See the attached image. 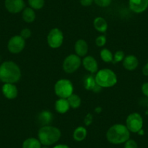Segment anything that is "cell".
<instances>
[{
	"instance_id": "cell-1",
	"label": "cell",
	"mask_w": 148,
	"mask_h": 148,
	"mask_svg": "<svg viewBox=\"0 0 148 148\" xmlns=\"http://www.w3.org/2000/svg\"><path fill=\"white\" fill-rule=\"evenodd\" d=\"M19 66L12 61H6L0 65V79L5 84H15L21 79Z\"/></svg>"
},
{
	"instance_id": "cell-2",
	"label": "cell",
	"mask_w": 148,
	"mask_h": 148,
	"mask_svg": "<svg viewBox=\"0 0 148 148\" xmlns=\"http://www.w3.org/2000/svg\"><path fill=\"white\" fill-rule=\"evenodd\" d=\"M107 139L114 145L125 143L130 137V132L126 126L117 123L111 126L106 134Z\"/></svg>"
},
{
	"instance_id": "cell-3",
	"label": "cell",
	"mask_w": 148,
	"mask_h": 148,
	"mask_svg": "<svg viewBox=\"0 0 148 148\" xmlns=\"http://www.w3.org/2000/svg\"><path fill=\"white\" fill-rule=\"evenodd\" d=\"M61 136V132L55 126H44L38 132V139L41 144L45 146H50L58 142Z\"/></svg>"
},
{
	"instance_id": "cell-4",
	"label": "cell",
	"mask_w": 148,
	"mask_h": 148,
	"mask_svg": "<svg viewBox=\"0 0 148 148\" xmlns=\"http://www.w3.org/2000/svg\"><path fill=\"white\" fill-rule=\"evenodd\" d=\"M95 79L97 84L101 88L112 87L117 83L116 74L108 68H104L97 71Z\"/></svg>"
},
{
	"instance_id": "cell-5",
	"label": "cell",
	"mask_w": 148,
	"mask_h": 148,
	"mask_svg": "<svg viewBox=\"0 0 148 148\" xmlns=\"http://www.w3.org/2000/svg\"><path fill=\"white\" fill-rule=\"evenodd\" d=\"M73 92V86L68 79H60L55 85V92L60 98L67 99Z\"/></svg>"
},
{
	"instance_id": "cell-6",
	"label": "cell",
	"mask_w": 148,
	"mask_h": 148,
	"mask_svg": "<svg viewBox=\"0 0 148 148\" xmlns=\"http://www.w3.org/2000/svg\"><path fill=\"white\" fill-rule=\"evenodd\" d=\"M82 60L79 56L77 55H68L64 60L62 63V68L64 71L67 73H73L76 72L82 65Z\"/></svg>"
},
{
	"instance_id": "cell-7",
	"label": "cell",
	"mask_w": 148,
	"mask_h": 148,
	"mask_svg": "<svg viewBox=\"0 0 148 148\" xmlns=\"http://www.w3.org/2000/svg\"><path fill=\"white\" fill-rule=\"evenodd\" d=\"M126 127L130 132L138 133L143 126V119L138 113H133L129 115L126 119Z\"/></svg>"
},
{
	"instance_id": "cell-8",
	"label": "cell",
	"mask_w": 148,
	"mask_h": 148,
	"mask_svg": "<svg viewBox=\"0 0 148 148\" xmlns=\"http://www.w3.org/2000/svg\"><path fill=\"white\" fill-rule=\"evenodd\" d=\"M64 36L62 31L58 28H52L47 36V43L51 48L57 49L61 47L63 42Z\"/></svg>"
},
{
	"instance_id": "cell-9",
	"label": "cell",
	"mask_w": 148,
	"mask_h": 148,
	"mask_svg": "<svg viewBox=\"0 0 148 148\" xmlns=\"http://www.w3.org/2000/svg\"><path fill=\"white\" fill-rule=\"evenodd\" d=\"M25 46V40L21 36H15L8 42V47L10 52L18 54L22 52Z\"/></svg>"
},
{
	"instance_id": "cell-10",
	"label": "cell",
	"mask_w": 148,
	"mask_h": 148,
	"mask_svg": "<svg viewBox=\"0 0 148 148\" xmlns=\"http://www.w3.org/2000/svg\"><path fill=\"white\" fill-rule=\"evenodd\" d=\"M5 5L7 10L11 13H18L25 8L23 0H5Z\"/></svg>"
},
{
	"instance_id": "cell-11",
	"label": "cell",
	"mask_w": 148,
	"mask_h": 148,
	"mask_svg": "<svg viewBox=\"0 0 148 148\" xmlns=\"http://www.w3.org/2000/svg\"><path fill=\"white\" fill-rule=\"evenodd\" d=\"M129 8L136 13L143 12L148 8V0H129Z\"/></svg>"
},
{
	"instance_id": "cell-12",
	"label": "cell",
	"mask_w": 148,
	"mask_h": 148,
	"mask_svg": "<svg viewBox=\"0 0 148 148\" xmlns=\"http://www.w3.org/2000/svg\"><path fill=\"white\" fill-rule=\"evenodd\" d=\"M84 67L91 73H95L98 71V64L96 59L92 56L85 57L82 61Z\"/></svg>"
},
{
	"instance_id": "cell-13",
	"label": "cell",
	"mask_w": 148,
	"mask_h": 148,
	"mask_svg": "<svg viewBox=\"0 0 148 148\" xmlns=\"http://www.w3.org/2000/svg\"><path fill=\"white\" fill-rule=\"evenodd\" d=\"M2 90L4 96L9 99H13L18 96V88L14 84H5Z\"/></svg>"
},
{
	"instance_id": "cell-14",
	"label": "cell",
	"mask_w": 148,
	"mask_h": 148,
	"mask_svg": "<svg viewBox=\"0 0 148 148\" xmlns=\"http://www.w3.org/2000/svg\"><path fill=\"white\" fill-rule=\"evenodd\" d=\"M123 65L127 71H134L139 65V60L137 58L133 55H129L125 57L123 60Z\"/></svg>"
},
{
	"instance_id": "cell-15",
	"label": "cell",
	"mask_w": 148,
	"mask_h": 148,
	"mask_svg": "<svg viewBox=\"0 0 148 148\" xmlns=\"http://www.w3.org/2000/svg\"><path fill=\"white\" fill-rule=\"evenodd\" d=\"M74 49H75V52H76V55L78 56L84 57L88 52V45L84 39H79L76 41L75 46H74Z\"/></svg>"
},
{
	"instance_id": "cell-16",
	"label": "cell",
	"mask_w": 148,
	"mask_h": 148,
	"mask_svg": "<svg viewBox=\"0 0 148 148\" xmlns=\"http://www.w3.org/2000/svg\"><path fill=\"white\" fill-rule=\"evenodd\" d=\"M53 116L49 111H42L37 116V121L42 126H48L52 121Z\"/></svg>"
},
{
	"instance_id": "cell-17",
	"label": "cell",
	"mask_w": 148,
	"mask_h": 148,
	"mask_svg": "<svg viewBox=\"0 0 148 148\" xmlns=\"http://www.w3.org/2000/svg\"><path fill=\"white\" fill-rule=\"evenodd\" d=\"M55 108L57 112L61 113V114H64L69 110L71 107L68 103V99H64V98H60L55 102Z\"/></svg>"
},
{
	"instance_id": "cell-18",
	"label": "cell",
	"mask_w": 148,
	"mask_h": 148,
	"mask_svg": "<svg viewBox=\"0 0 148 148\" xmlns=\"http://www.w3.org/2000/svg\"><path fill=\"white\" fill-rule=\"evenodd\" d=\"M84 86L88 90H92L95 92H98L101 89L100 86L97 84L95 78L91 76L86 77V79L84 80Z\"/></svg>"
},
{
	"instance_id": "cell-19",
	"label": "cell",
	"mask_w": 148,
	"mask_h": 148,
	"mask_svg": "<svg viewBox=\"0 0 148 148\" xmlns=\"http://www.w3.org/2000/svg\"><path fill=\"white\" fill-rule=\"evenodd\" d=\"M94 26L97 31L104 33L108 29V23L102 17H97L94 21Z\"/></svg>"
},
{
	"instance_id": "cell-20",
	"label": "cell",
	"mask_w": 148,
	"mask_h": 148,
	"mask_svg": "<svg viewBox=\"0 0 148 148\" xmlns=\"http://www.w3.org/2000/svg\"><path fill=\"white\" fill-rule=\"evenodd\" d=\"M22 17L25 23H33L36 19V13L34 12V10L31 8H24L23 10Z\"/></svg>"
},
{
	"instance_id": "cell-21",
	"label": "cell",
	"mask_w": 148,
	"mask_h": 148,
	"mask_svg": "<svg viewBox=\"0 0 148 148\" xmlns=\"http://www.w3.org/2000/svg\"><path fill=\"white\" fill-rule=\"evenodd\" d=\"M87 135V130L84 126H79L76 128L73 132V139L77 142H82L85 138L86 137Z\"/></svg>"
},
{
	"instance_id": "cell-22",
	"label": "cell",
	"mask_w": 148,
	"mask_h": 148,
	"mask_svg": "<svg viewBox=\"0 0 148 148\" xmlns=\"http://www.w3.org/2000/svg\"><path fill=\"white\" fill-rule=\"evenodd\" d=\"M23 148H42V144L39 139L30 137L24 141Z\"/></svg>"
},
{
	"instance_id": "cell-23",
	"label": "cell",
	"mask_w": 148,
	"mask_h": 148,
	"mask_svg": "<svg viewBox=\"0 0 148 148\" xmlns=\"http://www.w3.org/2000/svg\"><path fill=\"white\" fill-rule=\"evenodd\" d=\"M67 99H68L70 107L73 109H76L79 108L82 103V99H81L80 97L76 94L73 93L71 96L67 98Z\"/></svg>"
},
{
	"instance_id": "cell-24",
	"label": "cell",
	"mask_w": 148,
	"mask_h": 148,
	"mask_svg": "<svg viewBox=\"0 0 148 148\" xmlns=\"http://www.w3.org/2000/svg\"><path fill=\"white\" fill-rule=\"evenodd\" d=\"M100 58L105 62H111L113 60V55L108 49H103L100 52Z\"/></svg>"
},
{
	"instance_id": "cell-25",
	"label": "cell",
	"mask_w": 148,
	"mask_h": 148,
	"mask_svg": "<svg viewBox=\"0 0 148 148\" xmlns=\"http://www.w3.org/2000/svg\"><path fill=\"white\" fill-rule=\"evenodd\" d=\"M45 0H28V5L33 10H41L45 6Z\"/></svg>"
},
{
	"instance_id": "cell-26",
	"label": "cell",
	"mask_w": 148,
	"mask_h": 148,
	"mask_svg": "<svg viewBox=\"0 0 148 148\" xmlns=\"http://www.w3.org/2000/svg\"><path fill=\"white\" fill-rule=\"evenodd\" d=\"M124 58H125L124 52H123V51L119 50L115 53L114 55H113V62H114V63H118V62L123 60Z\"/></svg>"
},
{
	"instance_id": "cell-27",
	"label": "cell",
	"mask_w": 148,
	"mask_h": 148,
	"mask_svg": "<svg viewBox=\"0 0 148 148\" xmlns=\"http://www.w3.org/2000/svg\"><path fill=\"white\" fill-rule=\"evenodd\" d=\"M106 37L105 36H99L97 37L96 40H95V44L97 47H103L106 44Z\"/></svg>"
},
{
	"instance_id": "cell-28",
	"label": "cell",
	"mask_w": 148,
	"mask_h": 148,
	"mask_svg": "<svg viewBox=\"0 0 148 148\" xmlns=\"http://www.w3.org/2000/svg\"><path fill=\"white\" fill-rule=\"evenodd\" d=\"M94 2L101 8H106L110 5L112 0H94Z\"/></svg>"
},
{
	"instance_id": "cell-29",
	"label": "cell",
	"mask_w": 148,
	"mask_h": 148,
	"mask_svg": "<svg viewBox=\"0 0 148 148\" xmlns=\"http://www.w3.org/2000/svg\"><path fill=\"white\" fill-rule=\"evenodd\" d=\"M124 148H138V145L133 139H129L124 143Z\"/></svg>"
},
{
	"instance_id": "cell-30",
	"label": "cell",
	"mask_w": 148,
	"mask_h": 148,
	"mask_svg": "<svg viewBox=\"0 0 148 148\" xmlns=\"http://www.w3.org/2000/svg\"><path fill=\"white\" fill-rule=\"evenodd\" d=\"M21 36H22L24 39H27L30 38L31 36V31L28 28H23L21 32Z\"/></svg>"
},
{
	"instance_id": "cell-31",
	"label": "cell",
	"mask_w": 148,
	"mask_h": 148,
	"mask_svg": "<svg viewBox=\"0 0 148 148\" xmlns=\"http://www.w3.org/2000/svg\"><path fill=\"white\" fill-rule=\"evenodd\" d=\"M142 92L146 97H148V82L143 84L142 86Z\"/></svg>"
},
{
	"instance_id": "cell-32",
	"label": "cell",
	"mask_w": 148,
	"mask_h": 148,
	"mask_svg": "<svg viewBox=\"0 0 148 148\" xmlns=\"http://www.w3.org/2000/svg\"><path fill=\"white\" fill-rule=\"evenodd\" d=\"M93 2L94 0H80V2L82 4V5L84 7L90 6L93 3Z\"/></svg>"
},
{
	"instance_id": "cell-33",
	"label": "cell",
	"mask_w": 148,
	"mask_h": 148,
	"mask_svg": "<svg viewBox=\"0 0 148 148\" xmlns=\"http://www.w3.org/2000/svg\"><path fill=\"white\" fill-rule=\"evenodd\" d=\"M92 116L89 113V114L85 117L84 123L86 126H89V125H90L91 123H92Z\"/></svg>"
},
{
	"instance_id": "cell-34",
	"label": "cell",
	"mask_w": 148,
	"mask_h": 148,
	"mask_svg": "<svg viewBox=\"0 0 148 148\" xmlns=\"http://www.w3.org/2000/svg\"><path fill=\"white\" fill-rule=\"evenodd\" d=\"M142 73H143L144 76H148V62L145 64V65L142 68Z\"/></svg>"
},
{
	"instance_id": "cell-35",
	"label": "cell",
	"mask_w": 148,
	"mask_h": 148,
	"mask_svg": "<svg viewBox=\"0 0 148 148\" xmlns=\"http://www.w3.org/2000/svg\"><path fill=\"white\" fill-rule=\"evenodd\" d=\"M53 148H70L68 145H58L54 147Z\"/></svg>"
},
{
	"instance_id": "cell-36",
	"label": "cell",
	"mask_w": 148,
	"mask_h": 148,
	"mask_svg": "<svg viewBox=\"0 0 148 148\" xmlns=\"http://www.w3.org/2000/svg\"><path fill=\"white\" fill-rule=\"evenodd\" d=\"M42 148H49V147H47V146H45V147H42Z\"/></svg>"
},
{
	"instance_id": "cell-37",
	"label": "cell",
	"mask_w": 148,
	"mask_h": 148,
	"mask_svg": "<svg viewBox=\"0 0 148 148\" xmlns=\"http://www.w3.org/2000/svg\"><path fill=\"white\" fill-rule=\"evenodd\" d=\"M0 82H1V79H0Z\"/></svg>"
}]
</instances>
